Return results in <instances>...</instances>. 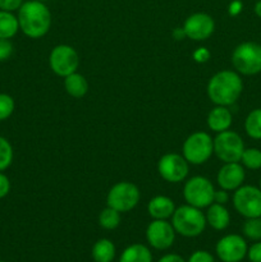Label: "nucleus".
<instances>
[{
  "label": "nucleus",
  "instance_id": "obj_1",
  "mask_svg": "<svg viewBox=\"0 0 261 262\" xmlns=\"http://www.w3.org/2000/svg\"><path fill=\"white\" fill-rule=\"evenodd\" d=\"M19 30L30 38H41L51 27V13L40 0H28L18 9Z\"/></svg>",
  "mask_w": 261,
  "mask_h": 262
},
{
  "label": "nucleus",
  "instance_id": "obj_2",
  "mask_svg": "<svg viewBox=\"0 0 261 262\" xmlns=\"http://www.w3.org/2000/svg\"><path fill=\"white\" fill-rule=\"evenodd\" d=\"M243 91V82L235 71H220L210 78L207 83V96L210 101L220 106H230L240 99Z\"/></svg>",
  "mask_w": 261,
  "mask_h": 262
},
{
  "label": "nucleus",
  "instance_id": "obj_3",
  "mask_svg": "<svg viewBox=\"0 0 261 262\" xmlns=\"http://www.w3.org/2000/svg\"><path fill=\"white\" fill-rule=\"evenodd\" d=\"M171 225L177 234L186 238H194L204 233L207 223L201 209L187 204L176 207V211L171 216Z\"/></svg>",
  "mask_w": 261,
  "mask_h": 262
},
{
  "label": "nucleus",
  "instance_id": "obj_4",
  "mask_svg": "<svg viewBox=\"0 0 261 262\" xmlns=\"http://www.w3.org/2000/svg\"><path fill=\"white\" fill-rule=\"evenodd\" d=\"M214 154V141L206 132H193L182 146V155L192 165L205 164Z\"/></svg>",
  "mask_w": 261,
  "mask_h": 262
},
{
  "label": "nucleus",
  "instance_id": "obj_5",
  "mask_svg": "<svg viewBox=\"0 0 261 262\" xmlns=\"http://www.w3.org/2000/svg\"><path fill=\"white\" fill-rule=\"evenodd\" d=\"M232 64L235 72L253 76L261 72V45L252 41L242 42L233 50Z\"/></svg>",
  "mask_w": 261,
  "mask_h": 262
},
{
  "label": "nucleus",
  "instance_id": "obj_6",
  "mask_svg": "<svg viewBox=\"0 0 261 262\" xmlns=\"http://www.w3.org/2000/svg\"><path fill=\"white\" fill-rule=\"evenodd\" d=\"M215 188L211 182L201 176L189 178L184 183L183 197L186 202L197 209L209 207L214 202Z\"/></svg>",
  "mask_w": 261,
  "mask_h": 262
},
{
  "label": "nucleus",
  "instance_id": "obj_7",
  "mask_svg": "<svg viewBox=\"0 0 261 262\" xmlns=\"http://www.w3.org/2000/svg\"><path fill=\"white\" fill-rule=\"evenodd\" d=\"M141 199V192L136 184L130 182H119L109 189L106 194V205L119 212H128L135 209Z\"/></svg>",
  "mask_w": 261,
  "mask_h": 262
},
{
  "label": "nucleus",
  "instance_id": "obj_8",
  "mask_svg": "<svg viewBox=\"0 0 261 262\" xmlns=\"http://www.w3.org/2000/svg\"><path fill=\"white\" fill-rule=\"evenodd\" d=\"M214 154L223 163H240L245 150L241 136L233 130L216 133L214 140Z\"/></svg>",
  "mask_w": 261,
  "mask_h": 262
},
{
  "label": "nucleus",
  "instance_id": "obj_9",
  "mask_svg": "<svg viewBox=\"0 0 261 262\" xmlns=\"http://www.w3.org/2000/svg\"><path fill=\"white\" fill-rule=\"evenodd\" d=\"M233 206L246 219L261 217V189L253 186H241L233 194Z\"/></svg>",
  "mask_w": 261,
  "mask_h": 262
},
{
  "label": "nucleus",
  "instance_id": "obj_10",
  "mask_svg": "<svg viewBox=\"0 0 261 262\" xmlns=\"http://www.w3.org/2000/svg\"><path fill=\"white\" fill-rule=\"evenodd\" d=\"M49 66L59 77H67L77 72L79 67V56L76 49L61 43L53 48L49 55Z\"/></svg>",
  "mask_w": 261,
  "mask_h": 262
},
{
  "label": "nucleus",
  "instance_id": "obj_11",
  "mask_svg": "<svg viewBox=\"0 0 261 262\" xmlns=\"http://www.w3.org/2000/svg\"><path fill=\"white\" fill-rule=\"evenodd\" d=\"M158 171L164 181L169 183H181L188 176V161L179 154H165L158 161Z\"/></svg>",
  "mask_w": 261,
  "mask_h": 262
},
{
  "label": "nucleus",
  "instance_id": "obj_12",
  "mask_svg": "<svg viewBox=\"0 0 261 262\" xmlns=\"http://www.w3.org/2000/svg\"><path fill=\"white\" fill-rule=\"evenodd\" d=\"M247 242L240 234L224 235L215 246V253L222 262H241L247 256Z\"/></svg>",
  "mask_w": 261,
  "mask_h": 262
},
{
  "label": "nucleus",
  "instance_id": "obj_13",
  "mask_svg": "<svg viewBox=\"0 0 261 262\" xmlns=\"http://www.w3.org/2000/svg\"><path fill=\"white\" fill-rule=\"evenodd\" d=\"M176 230L168 220H153L146 228L148 246L158 251H165L174 245Z\"/></svg>",
  "mask_w": 261,
  "mask_h": 262
},
{
  "label": "nucleus",
  "instance_id": "obj_14",
  "mask_svg": "<svg viewBox=\"0 0 261 262\" xmlns=\"http://www.w3.org/2000/svg\"><path fill=\"white\" fill-rule=\"evenodd\" d=\"M186 37L192 41H205L214 33L215 20L207 13L197 12L189 15L183 23Z\"/></svg>",
  "mask_w": 261,
  "mask_h": 262
},
{
  "label": "nucleus",
  "instance_id": "obj_15",
  "mask_svg": "<svg viewBox=\"0 0 261 262\" xmlns=\"http://www.w3.org/2000/svg\"><path fill=\"white\" fill-rule=\"evenodd\" d=\"M246 178L245 169L240 163H224L216 174L219 187L225 191H235L243 184Z\"/></svg>",
  "mask_w": 261,
  "mask_h": 262
},
{
  "label": "nucleus",
  "instance_id": "obj_16",
  "mask_svg": "<svg viewBox=\"0 0 261 262\" xmlns=\"http://www.w3.org/2000/svg\"><path fill=\"white\" fill-rule=\"evenodd\" d=\"M176 205L170 197L155 196L148 201L147 212L154 220H168L173 216Z\"/></svg>",
  "mask_w": 261,
  "mask_h": 262
},
{
  "label": "nucleus",
  "instance_id": "obj_17",
  "mask_svg": "<svg viewBox=\"0 0 261 262\" xmlns=\"http://www.w3.org/2000/svg\"><path fill=\"white\" fill-rule=\"evenodd\" d=\"M207 127L215 133L224 132L228 130L232 125L233 117L230 110L228 109V106H220L216 105L214 109L210 110V113L207 114Z\"/></svg>",
  "mask_w": 261,
  "mask_h": 262
},
{
  "label": "nucleus",
  "instance_id": "obj_18",
  "mask_svg": "<svg viewBox=\"0 0 261 262\" xmlns=\"http://www.w3.org/2000/svg\"><path fill=\"white\" fill-rule=\"evenodd\" d=\"M206 223L215 230H224L229 227L230 223V214L225 205L215 204L212 202L209 207H207L206 215Z\"/></svg>",
  "mask_w": 261,
  "mask_h": 262
},
{
  "label": "nucleus",
  "instance_id": "obj_19",
  "mask_svg": "<svg viewBox=\"0 0 261 262\" xmlns=\"http://www.w3.org/2000/svg\"><path fill=\"white\" fill-rule=\"evenodd\" d=\"M119 262H153V253L147 246L133 243L123 250Z\"/></svg>",
  "mask_w": 261,
  "mask_h": 262
},
{
  "label": "nucleus",
  "instance_id": "obj_20",
  "mask_svg": "<svg viewBox=\"0 0 261 262\" xmlns=\"http://www.w3.org/2000/svg\"><path fill=\"white\" fill-rule=\"evenodd\" d=\"M64 89H66L67 94L71 95L72 97L81 99L89 92V82L84 78V76L74 72V73L64 77Z\"/></svg>",
  "mask_w": 261,
  "mask_h": 262
},
{
  "label": "nucleus",
  "instance_id": "obj_21",
  "mask_svg": "<svg viewBox=\"0 0 261 262\" xmlns=\"http://www.w3.org/2000/svg\"><path fill=\"white\" fill-rule=\"evenodd\" d=\"M117 255L114 243L107 238H101L96 241L92 246L91 256L95 262H113Z\"/></svg>",
  "mask_w": 261,
  "mask_h": 262
},
{
  "label": "nucleus",
  "instance_id": "obj_22",
  "mask_svg": "<svg viewBox=\"0 0 261 262\" xmlns=\"http://www.w3.org/2000/svg\"><path fill=\"white\" fill-rule=\"evenodd\" d=\"M19 30L18 18L12 12L0 10V38H12Z\"/></svg>",
  "mask_w": 261,
  "mask_h": 262
},
{
  "label": "nucleus",
  "instance_id": "obj_23",
  "mask_svg": "<svg viewBox=\"0 0 261 262\" xmlns=\"http://www.w3.org/2000/svg\"><path fill=\"white\" fill-rule=\"evenodd\" d=\"M245 130L253 140H261V109H255L245 120Z\"/></svg>",
  "mask_w": 261,
  "mask_h": 262
},
{
  "label": "nucleus",
  "instance_id": "obj_24",
  "mask_svg": "<svg viewBox=\"0 0 261 262\" xmlns=\"http://www.w3.org/2000/svg\"><path fill=\"white\" fill-rule=\"evenodd\" d=\"M120 224V212L113 207H105L99 215V225L102 229L114 230Z\"/></svg>",
  "mask_w": 261,
  "mask_h": 262
},
{
  "label": "nucleus",
  "instance_id": "obj_25",
  "mask_svg": "<svg viewBox=\"0 0 261 262\" xmlns=\"http://www.w3.org/2000/svg\"><path fill=\"white\" fill-rule=\"evenodd\" d=\"M241 163L243 166L251 170H257L261 168V150L255 147L245 148L242 156H241Z\"/></svg>",
  "mask_w": 261,
  "mask_h": 262
},
{
  "label": "nucleus",
  "instance_id": "obj_26",
  "mask_svg": "<svg viewBox=\"0 0 261 262\" xmlns=\"http://www.w3.org/2000/svg\"><path fill=\"white\" fill-rule=\"evenodd\" d=\"M242 233L246 238L251 241H261V217H250L246 219L242 225Z\"/></svg>",
  "mask_w": 261,
  "mask_h": 262
},
{
  "label": "nucleus",
  "instance_id": "obj_27",
  "mask_svg": "<svg viewBox=\"0 0 261 262\" xmlns=\"http://www.w3.org/2000/svg\"><path fill=\"white\" fill-rule=\"evenodd\" d=\"M13 147L9 141L0 136V171H4L9 168L13 163Z\"/></svg>",
  "mask_w": 261,
  "mask_h": 262
},
{
  "label": "nucleus",
  "instance_id": "obj_28",
  "mask_svg": "<svg viewBox=\"0 0 261 262\" xmlns=\"http://www.w3.org/2000/svg\"><path fill=\"white\" fill-rule=\"evenodd\" d=\"M15 107L14 99L8 94H0V122H4L13 114Z\"/></svg>",
  "mask_w": 261,
  "mask_h": 262
},
{
  "label": "nucleus",
  "instance_id": "obj_29",
  "mask_svg": "<svg viewBox=\"0 0 261 262\" xmlns=\"http://www.w3.org/2000/svg\"><path fill=\"white\" fill-rule=\"evenodd\" d=\"M13 43L8 38H0V61H5L13 55Z\"/></svg>",
  "mask_w": 261,
  "mask_h": 262
},
{
  "label": "nucleus",
  "instance_id": "obj_30",
  "mask_svg": "<svg viewBox=\"0 0 261 262\" xmlns=\"http://www.w3.org/2000/svg\"><path fill=\"white\" fill-rule=\"evenodd\" d=\"M187 262H215V257L209 252V251L199 250L194 251V252L189 256Z\"/></svg>",
  "mask_w": 261,
  "mask_h": 262
},
{
  "label": "nucleus",
  "instance_id": "obj_31",
  "mask_svg": "<svg viewBox=\"0 0 261 262\" xmlns=\"http://www.w3.org/2000/svg\"><path fill=\"white\" fill-rule=\"evenodd\" d=\"M247 257L250 262H261V241H257L248 247Z\"/></svg>",
  "mask_w": 261,
  "mask_h": 262
},
{
  "label": "nucleus",
  "instance_id": "obj_32",
  "mask_svg": "<svg viewBox=\"0 0 261 262\" xmlns=\"http://www.w3.org/2000/svg\"><path fill=\"white\" fill-rule=\"evenodd\" d=\"M23 4V0H0V10L5 12H15Z\"/></svg>",
  "mask_w": 261,
  "mask_h": 262
},
{
  "label": "nucleus",
  "instance_id": "obj_33",
  "mask_svg": "<svg viewBox=\"0 0 261 262\" xmlns=\"http://www.w3.org/2000/svg\"><path fill=\"white\" fill-rule=\"evenodd\" d=\"M10 192V181L3 171H0V200L7 197Z\"/></svg>",
  "mask_w": 261,
  "mask_h": 262
},
{
  "label": "nucleus",
  "instance_id": "obj_34",
  "mask_svg": "<svg viewBox=\"0 0 261 262\" xmlns=\"http://www.w3.org/2000/svg\"><path fill=\"white\" fill-rule=\"evenodd\" d=\"M210 56H211V54H210V51L206 48H199L192 54V58L197 63H206L210 59Z\"/></svg>",
  "mask_w": 261,
  "mask_h": 262
},
{
  "label": "nucleus",
  "instance_id": "obj_35",
  "mask_svg": "<svg viewBox=\"0 0 261 262\" xmlns=\"http://www.w3.org/2000/svg\"><path fill=\"white\" fill-rule=\"evenodd\" d=\"M229 201V194H228V191L220 188L219 191H215L214 193V202L215 204L225 205Z\"/></svg>",
  "mask_w": 261,
  "mask_h": 262
},
{
  "label": "nucleus",
  "instance_id": "obj_36",
  "mask_svg": "<svg viewBox=\"0 0 261 262\" xmlns=\"http://www.w3.org/2000/svg\"><path fill=\"white\" fill-rule=\"evenodd\" d=\"M158 262H187L182 256L177 255V253H166L163 257L159 258Z\"/></svg>",
  "mask_w": 261,
  "mask_h": 262
},
{
  "label": "nucleus",
  "instance_id": "obj_37",
  "mask_svg": "<svg viewBox=\"0 0 261 262\" xmlns=\"http://www.w3.org/2000/svg\"><path fill=\"white\" fill-rule=\"evenodd\" d=\"M241 10H242V3H241L240 0H233L229 4V8H228V12H229V14L233 15V17L240 14Z\"/></svg>",
  "mask_w": 261,
  "mask_h": 262
},
{
  "label": "nucleus",
  "instance_id": "obj_38",
  "mask_svg": "<svg viewBox=\"0 0 261 262\" xmlns=\"http://www.w3.org/2000/svg\"><path fill=\"white\" fill-rule=\"evenodd\" d=\"M173 36L176 37V40H183V38L186 37V33H184L183 28L178 27L173 31Z\"/></svg>",
  "mask_w": 261,
  "mask_h": 262
},
{
  "label": "nucleus",
  "instance_id": "obj_39",
  "mask_svg": "<svg viewBox=\"0 0 261 262\" xmlns=\"http://www.w3.org/2000/svg\"><path fill=\"white\" fill-rule=\"evenodd\" d=\"M253 10H255V14L257 15L258 18H261V0H258V2L256 3Z\"/></svg>",
  "mask_w": 261,
  "mask_h": 262
},
{
  "label": "nucleus",
  "instance_id": "obj_40",
  "mask_svg": "<svg viewBox=\"0 0 261 262\" xmlns=\"http://www.w3.org/2000/svg\"><path fill=\"white\" fill-rule=\"evenodd\" d=\"M260 189H261V179H260Z\"/></svg>",
  "mask_w": 261,
  "mask_h": 262
},
{
  "label": "nucleus",
  "instance_id": "obj_41",
  "mask_svg": "<svg viewBox=\"0 0 261 262\" xmlns=\"http://www.w3.org/2000/svg\"><path fill=\"white\" fill-rule=\"evenodd\" d=\"M40 2H46V0H40Z\"/></svg>",
  "mask_w": 261,
  "mask_h": 262
},
{
  "label": "nucleus",
  "instance_id": "obj_42",
  "mask_svg": "<svg viewBox=\"0 0 261 262\" xmlns=\"http://www.w3.org/2000/svg\"><path fill=\"white\" fill-rule=\"evenodd\" d=\"M0 262H7V261H0Z\"/></svg>",
  "mask_w": 261,
  "mask_h": 262
}]
</instances>
